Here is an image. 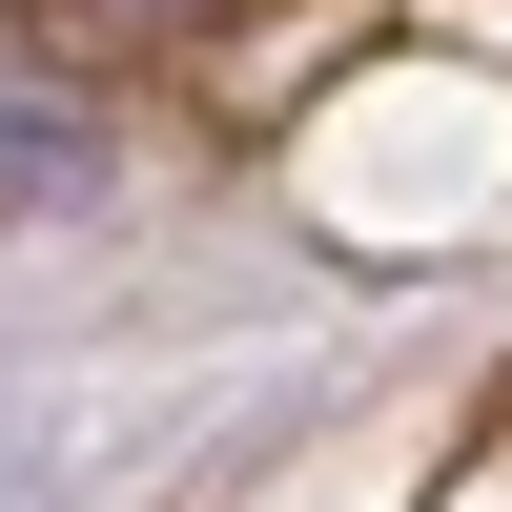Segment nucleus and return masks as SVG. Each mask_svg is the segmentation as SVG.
Here are the masks:
<instances>
[{
  "label": "nucleus",
  "mask_w": 512,
  "mask_h": 512,
  "mask_svg": "<svg viewBox=\"0 0 512 512\" xmlns=\"http://www.w3.org/2000/svg\"><path fill=\"white\" fill-rule=\"evenodd\" d=\"M123 205V103L0 41V226H103Z\"/></svg>",
  "instance_id": "1"
},
{
  "label": "nucleus",
  "mask_w": 512,
  "mask_h": 512,
  "mask_svg": "<svg viewBox=\"0 0 512 512\" xmlns=\"http://www.w3.org/2000/svg\"><path fill=\"white\" fill-rule=\"evenodd\" d=\"M164 21H185V0H21V62H62V82H103V62H144Z\"/></svg>",
  "instance_id": "2"
}]
</instances>
